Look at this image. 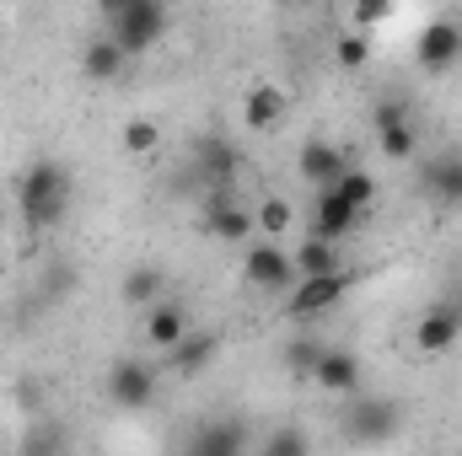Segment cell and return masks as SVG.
I'll use <instances>...</instances> for the list:
<instances>
[{"label":"cell","instance_id":"cell-1","mask_svg":"<svg viewBox=\"0 0 462 456\" xmlns=\"http://www.w3.org/2000/svg\"><path fill=\"white\" fill-rule=\"evenodd\" d=\"M70 205H76V172L54 156H38L16 183V210L27 231H54L70 215Z\"/></svg>","mask_w":462,"mask_h":456},{"label":"cell","instance_id":"cell-21","mask_svg":"<svg viewBox=\"0 0 462 456\" xmlns=\"http://www.w3.org/2000/svg\"><path fill=\"white\" fill-rule=\"evenodd\" d=\"M216 354H221V333H199V328H194L189 339L167 354V370H178V376H199Z\"/></svg>","mask_w":462,"mask_h":456},{"label":"cell","instance_id":"cell-25","mask_svg":"<svg viewBox=\"0 0 462 456\" xmlns=\"http://www.w3.org/2000/svg\"><path fill=\"white\" fill-rule=\"evenodd\" d=\"M296 221V210H291V199H263V205H253V226L263 231V242H280V231H291Z\"/></svg>","mask_w":462,"mask_h":456},{"label":"cell","instance_id":"cell-8","mask_svg":"<svg viewBox=\"0 0 462 456\" xmlns=\"http://www.w3.org/2000/svg\"><path fill=\"white\" fill-rule=\"evenodd\" d=\"M414 183H420L425 205H436V210H462V150H441V156L420 161Z\"/></svg>","mask_w":462,"mask_h":456},{"label":"cell","instance_id":"cell-23","mask_svg":"<svg viewBox=\"0 0 462 456\" xmlns=\"http://www.w3.org/2000/svg\"><path fill=\"white\" fill-rule=\"evenodd\" d=\"M65 451H70V435H65V424H54V419L27 424L22 441H16V456H65Z\"/></svg>","mask_w":462,"mask_h":456},{"label":"cell","instance_id":"cell-6","mask_svg":"<svg viewBox=\"0 0 462 456\" xmlns=\"http://www.w3.org/2000/svg\"><path fill=\"white\" fill-rule=\"evenodd\" d=\"M349 285H355V274H349V269H339V274H318V279H296V290L285 296V317L312 323V317L334 312V306L349 296Z\"/></svg>","mask_w":462,"mask_h":456},{"label":"cell","instance_id":"cell-19","mask_svg":"<svg viewBox=\"0 0 462 456\" xmlns=\"http://www.w3.org/2000/svg\"><path fill=\"white\" fill-rule=\"evenodd\" d=\"M280 118H285V92H280L274 81H258V87H247V97H242V123H247L253 134H263V129H280Z\"/></svg>","mask_w":462,"mask_h":456},{"label":"cell","instance_id":"cell-20","mask_svg":"<svg viewBox=\"0 0 462 456\" xmlns=\"http://www.w3.org/2000/svg\"><path fill=\"white\" fill-rule=\"evenodd\" d=\"M162 290H167L162 269H151V263H134V269L124 274V285H118V301H124V306H134V312H151L156 301H167Z\"/></svg>","mask_w":462,"mask_h":456},{"label":"cell","instance_id":"cell-27","mask_svg":"<svg viewBox=\"0 0 462 456\" xmlns=\"http://www.w3.org/2000/svg\"><path fill=\"white\" fill-rule=\"evenodd\" d=\"M323 349H328V343L307 339V333H301V339H291V343H285V370H291V376H307V381H312V370H318Z\"/></svg>","mask_w":462,"mask_h":456},{"label":"cell","instance_id":"cell-10","mask_svg":"<svg viewBox=\"0 0 462 456\" xmlns=\"http://www.w3.org/2000/svg\"><path fill=\"white\" fill-rule=\"evenodd\" d=\"M360 210H349L345 199H339V188H312V205H307V236H318V242H345L349 231H360Z\"/></svg>","mask_w":462,"mask_h":456},{"label":"cell","instance_id":"cell-26","mask_svg":"<svg viewBox=\"0 0 462 456\" xmlns=\"http://www.w3.org/2000/svg\"><path fill=\"white\" fill-rule=\"evenodd\" d=\"M258 456H312V441H307L296 424H280V430H269V435H263Z\"/></svg>","mask_w":462,"mask_h":456},{"label":"cell","instance_id":"cell-22","mask_svg":"<svg viewBox=\"0 0 462 456\" xmlns=\"http://www.w3.org/2000/svg\"><path fill=\"white\" fill-rule=\"evenodd\" d=\"M291 263H296V279H318V274H339V269H345L339 247H334V242H318V236H307V242L291 252Z\"/></svg>","mask_w":462,"mask_h":456},{"label":"cell","instance_id":"cell-13","mask_svg":"<svg viewBox=\"0 0 462 456\" xmlns=\"http://www.w3.org/2000/svg\"><path fill=\"white\" fill-rule=\"evenodd\" d=\"M360 381H365V370H360V354H349L339 343H328L323 349V360H318V370H312V387L318 392H328V397H360Z\"/></svg>","mask_w":462,"mask_h":456},{"label":"cell","instance_id":"cell-28","mask_svg":"<svg viewBox=\"0 0 462 456\" xmlns=\"http://www.w3.org/2000/svg\"><path fill=\"white\" fill-rule=\"evenodd\" d=\"M156 145H162L156 118H129V123H124V150H129V156H145V150H156Z\"/></svg>","mask_w":462,"mask_h":456},{"label":"cell","instance_id":"cell-29","mask_svg":"<svg viewBox=\"0 0 462 456\" xmlns=\"http://www.w3.org/2000/svg\"><path fill=\"white\" fill-rule=\"evenodd\" d=\"M334 59H339L345 70H360V65L371 59V38H365V32H345V38L334 43Z\"/></svg>","mask_w":462,"mask_h":456},{"label":"cell","instance_id":"cell-24","mask_svg":"<svg viewBox=\"0 0 462 456\" xmlns=\"http://www.w3.org/2000/svg\"><path fill=\"white\" fill-rule=\"evenodd\" d=\"M334 188H339V199H345L349 210H360V215L376 205V178H371L365 167H349V172L339 178V183H334Z\"/></svg>","mask_w":462,"mask_h":456},{"label":"cell","instance_id":"cell-3","mask_svg":"<svg viewBox=\"0 0 462 456\" xmlns=\"http://www.w3.org/2000/svg\"><path fill=\"white\" fill-rule=\"evenodd\" d=\"M403 403L398 397H376V392H360V397H349L345 408V441H355V446H387L398 430H403Z\"/></svg>","mask_w":462,"mask_h":456},{"label":"cell","instance_id":"cell-2","mask_svg":"<svg viewBox=\"0 0 462 456\" xmlns=\"http://www.w3.org/2000/svg\"><path fill=\"white\" fill-rule=\"evenodd\" d=\"M103 16H108V38L129 59H140L145 49H156L162 32H167V22H172V11L162 0H108Z\"/></svg>","mask_w":462,"mask_h":456},{"label":"cell","instance_id":"cell-7","mask_svg":"<svg viewBox=\"0 0 462 456\" xmlns=\"http://www.w3.org/2000/svg\"><path fill=\"white\" fill-rule=\"evenodd\" d=\"M371 129H376V145H382L387 161H414L420 134H414V114H409L398 97H382V103L371 108Z\"/></svg>","mask_w":462,"mask_h":456},{"label":"cell","instance_id":"cell-17","mask_svg":"<svg viewBox=\"0 0 462 456\" xmlns=\"http://www.w3.org/2000/svg\"><path fill=\"white\" fill-rule=\"evenodd\" d=\"M205 231L221 236V242H247L258 226H253V210H247L231 188H221V194L205 199Z\"/></svg>","mask_w":462,"mask_h":456},{"label":"cell","instance_id":"cell-12","mask_svg":"<svg viewBox=\"0 0 462 456\" xmlns=\"http://www.w3.org/2000/svg\"><path fill=\"white\" fill-rule=\"evenodd\" d=\"M189 333H194V317H189L183 301H156V306L145 312V323H140V343L156 349V354H172Z\"/></svg>","mask_w":462,"mask_h":456},{"label":"cell","instance_id":"cell-18","mask_svg":"<svg viewBox=\"0 0 462 456\" xmlns=\"http://www.w3.org/2000/svg\"><path fill=\"white\" fill-rule=\"evenodd\" d=\"M124 70H129V54L118 49L108 32H97V38H87V43H81V76H87V81L114 87Z\"/></svg>","mask_w":462,"mask_h":456},{"label":"cell","instance_id":"cell-9","mask_svg":"<svg viewBox=\"0 0 462 456\" xmlns=\"http://www.w3.org/2000/svg\"><path fill=\"white\" fill-rule=\"evenodd\" d=\"M242 279H247L253 290H269V296H280V290H291V279H296V263H291V252H285L280 242H253V247L242 252Z\"/></svg>","mask_w":462,"mask_h":456},{"label":"cell","instance_id":"cell-4","mask_svg":"<svg viewBox=\"0 0 462 456\" xmlns=\"http://www.w3.org/2000/svg\"><path fill=\"white\" fill-rule=\"evenodd\" d=\"M457 59H462V11H441V16H430V22L420 27V38H414V65H420L425 76H447Z\"/></svg>","mask_w":462,"mask_h":456},{"label":"cell","instance_id":"cell-11","mask_svg":"<svg viewBox=\"0 0 462 456\" xmlns=\"http://www.w3.org/2000/svg\"><path fill=\"white\" fill-rule=\"evenodd\" d=\"M457 339H462V301H430L420 312V323H414V349L436 360V354H447Z\"/></svg>","mask_w":462,"mask_h":456},{"label":"cell","instance_id":"cell-16","mask_svg":"<svg viewBox=\"0 0 462 456\" xmlns=\"http://www.w3.org/2000/svg\"><path fill=\"white\" fill-rule=\"evenodd\" d=\"M296 172H301L312 188H334V183L349 172V156L334 145V140H318V134H312V140L296 150Z\"/></svg>","mask_w":462,"mask_h":456},{"label":"cell","instance_id":"cell-15","mask_svg":"<svg viewBox=\"0 0 462 456\" xmlns=\"http://www.w3.org/2000/svg\"><path fill=\"white\" fill-rule=\"evenodd\" d=\"M183 456H247V424L242 419H205V424H194Z\"/></svg>","mask_w":462,"mask_h":456},{"label":"cell","instance_id":"cell-14","mask_svg":"<svg viewBox=\"0 0 462 456\" xmlns=\"http://www.w3.org/2000/svg\"><path fill=\"white\" fill-rule=\"evenodd\" d=\"M236 167H242V150L231 145L226 134H199V140H194V172H199L216 194H221V188H231Z\"/></svg>","mask_w":462,"mask_h":456},{"label":"cell","instance_id":"cell-30","mask_svg":"<svg viewBox=\"0 0 462 456\" xmlns=\"http://www.w3.org/2000/svg\"><path fill=\"white\" fill-rule=\"evenodd\" d=\"M393 11L387 5H355V32H365V27H376V22H387Z\"/></svg>","mask_w":462,"mask_h":456},{"label":"cell","instance_id":"cell-5","mask_svg":"<svg viewBox=\"0 0 462 456\" xmlns=\"http://www.w3.org/2000/svg\"><path fill=\"white\" fill-rule=\"evenodd\" d=\"M156 381H162V370L151 365V360H140V354H124L108 365V376H103V397L114 403V408H151V397H156Z\"/></svg>","mask_w":462,"mask_h":456}]
</instances>
